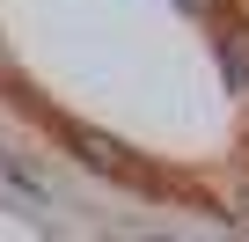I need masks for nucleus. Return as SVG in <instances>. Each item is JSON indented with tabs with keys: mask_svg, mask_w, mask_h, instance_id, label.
<instances>
[{
	"mask_svg": "<svg viewBox=\"0 0 249 242\" xmlns=\"http://www.w3.org/2000/svg\"><path fill=\"white\" fill-rule=\"evenodd\" d=\"M220 66H227V88L249 95V30H242V22L220 30Z\"/></svg>",
	"mask_w": 249,
	"mask_h": 242,
	"instance_id": "2",
	"label": "nucleus"
},
{
	"mask_svg": "<svg viewBox=\"0 0 249 242\" xmlns=\"http://www.w3.org/2000/svg\"><path fill=\"white\" fill-rule=\"evenodd\" d=\"M66 147H73L88 169H103V176H132L124 147H117V140H103V132H88V125H66Z\"/></svg>",
	"mask_w": 249,
	"mask_h": 242,
	"instance_id": "1",
	"label": "nucleus"
},
{
	"mask_svg": "<svg viewBox=\"0 0 249 242\" xmlns=\"http://www.w3.org/2000/svg\"><path fill=\"white\" fill-rule=\"evenodd\" d=\"M0 74H8V52H0Z\"/></svg>",
	"mask_w": 249,
	"mask_h": 242,
	"instance_id": "4",
	"label": "nucleus"
},
{
	"mask_svg": "<svg viewBox=\"0 0 249 242\" xmlns=\"http://www.w3.org/2000/svg\"><path fill=\"white\" fill-rule=\"evenodd\" d=\"M176 8H183V15H213V0H176Z\"/></svg>",
	"mask_w": 249,
	"mask_h": 242,
	"instance_id": "3",
	"label": "nucleus"
}]
</instances>
